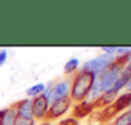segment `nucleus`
Here are the masks:
<instances>
[{"label":"nucleus","mask_w":131,"mask_h":125,"mask_svg":"<svg viewBox=\"0 0 131 125\" xmlns=\"http://www.w3.org/2000/svg\"><path fill=\"white\" fill-rule=\"evenodd\" d=\"M102 49H103V51H106L110 55H113L115 51H118V47H116V46H103Z\"/></svg>","instance_id":"obj_16"},{"label":"nucleus","mask_w":131,"mask_h":125,"mask_svg":"<svg viewBox=\"0 0 131 125\" xmlns=\"http://www.w3.org/2000/svg\"><path fill=\"white\" fill-rule=\"evenodd\" d=\"M115 56L113 55H110V54H104V55H101L93 60H89L84 64V70H88L93 74H97V73H102L104 72L110 65L111 63L113 61Z\"/></svg>","instance_id":"obj_3"},{"label":"nucleus","mask_w":131,"mask_h":125,"mask_svg":"<svg viewBox=\"0 0 131 125\" xmlns=\"http://www.w3.org/2000/svg\"><path fill=\"white\" fill-rule=\"evenodd\" d=\"M94 79H95V74L90 73V72H84L82 73L77 79H75V83L73 87V91H71V96L74 100H83L92 88V85L94 83Z\"/></svg>","instance_id":"obj_2"},{"label":"nucleus","mask_w":131,"mask_h":125,"mask_svg":"<svg viewBox=\"0 0 131 125\" xmlns=\"http://www.w3.org/2000/svg\"><path fill=\"white\" fill-rule=\"evenodd\" d=\"M43 89H45V84L38 83V84H36V85H33V87H31V88H28L27 89V94H29V96H37V94L42 93Z\"/></svg>","instance_id":"obj_12"},{"label":"nucleus","mask_w":131,"mask_h":125,"mask_svg":"<svg viewBox=\"0 0 131 125\" xmlns=\"http://www.w3.org/2000/svg\"><path fill=\"white\" fill-rule=\"evenodd\" d=\"M115 94H116V92L112 91V89L108 91L107 93H103V97L101 98V102H102V103H108V102H111V101L113 100Z\"/></svg>","instance_id":"obj_15"},{"label":"nucleus","mask_w":131,"mask_h":125,"mask_svg":"<svg viewBox=\"0 0 131 125\" xmlns=\"http://www.w3.org/2000/svg\"><path fill=\"white\" fill-rule=\"evenodd\" d=\"M68 93H69V85L65 83V82H61V83H59L52 91H51L50 100L53 102V101L65 98V97L68 96Z\"/></svg>","instance_id":"obj_6"},{"label":"nucleus","mask_w":131,"mask_h":125,"mask_svg":"<svg viewBox=\"0 0 131 125\" xmlns=\"http://www.w3.org/2000/svg\"><path fill=\"white\" fill-rule=\"evenodd\" d=\"M33 120L32 119H27V118H22V116H15L13 125H33Z\"/></svg>","instance_id":"obj_14"},{"label":"nucleus","mask_w":131,"mask_h":125,"mask_svg":"<svg viewBox=\"0 0 131 125\" xmlns=\"http://www.w3.org/2000/svg\"><path fill=\"white\" fill-rule=\"evenodd\" d=\"M127 89H129V91H131V79L129 81V83H127Z\"/></svg>","instance_id":"obj_18"},{"label":"nucleus","mask_w":131,"mask_h":125,"mask_svg":"<svg viewBox=\"0 0 131 125\" xmlns=\"http://www.w3.org/2000/svg\"><path fill=\"white\" fill-rule=\"evenodd\" d=\"M43 125H48V124H43Z\"/></svg>","instance_id":"obj_20"},{"label":"nucleus","mask_w":131,"mask_h":125,"mask_svg":"<svg viewBox=\"0 0 131 125\" xmlns=\"http://www.w3.org/2000/svg\"><path fill=\"white\" fill-rule=\"evenodd\" d=\"M115 125H131V110H129L127 112L122 114L117 120Z\"/></svg>","instance_id":"obj_11"},{"label":"nucleus","mask_w":131,"mask_h":125,"mask_svg":"<svg viewBox=\"0 0 131 125\" xmlns=\"http://www.w3.org/2000/svg\"><path fill=\"white\" fill-rule=\"evenodd\" d=\"M131 105V93L122 94L117 98L116 103H115V111H121L126 107H129Z\"/></svg>","instance_id":"obj_8"},{"label":"nucleus","mask_w":131,"mask_h":125,"mask_svg":"<svg viewBox=\"0 0 131 125\" xmlns=\"http://www.w3.org/2000/svg\"><path fill=\"white\" fill-rule=\"evenodd\" d=\"M127 73H130L131 74V63L129 64V66H127Z\"/></svg>","instance_id":"obj_19"},{"label":"nucleus","mask_w":131,"mask_h":125,"mask_svg":"<svg viewBox=\"0 0 131 125\" xmlns=\"http://www.w3.org/2000/svg\"><path fill=\"white\" fill-rule=\"evenodd\" d=\"M18 116L31 119V116H32V101L27 100L23 103H20V106L18 109Z\"/></svg>","instance_id":"obj_9"},{"label":"nucleus","mask_w":131,"mask_h":125,"mask_svg":"<svg viewBox=\"0 0 131 125\" xmlns=\"http://www.w3.org/2000/svg\"><path fill=\"white\" fill-rule=\"evenodd\" d=\"M70 106V100L69 98H61V100H57V101H53L52 102V106L50 109V116L51 118H57L60 115H62Z\"/></svg>","instance_id":"obj_5"},{"label":"nucleus","mask_w":131,"mask_h":125,"mask_svg":"<svg viewBox=\"0 0 131 125\" xmlns=\"http://www.w3.org/2000/svg\"><path fill=\"white\" fill-rule=\"evenodd\" d=\"M131 79V74L130 73H125V74H122L121 77H118V79L113 84V87H112V91H115V92H117V91H120L122 87H125V85H127L129 83V81Z\"/></svg>","instance_id":"obj_10"},{"label":"nucleus","mask_w":131,"mask_h":125,"mask_svg":"<svg viewBox=\"0 0 131 125\" xmlns=\"http://www.w3.org/2000/svg\"><path fill=\"white\" fill-rule=\"evenodd\" d=\"M6 57H8V54H6V51L5 50H1L0 51V66L6 61Z\"/></svg>","instance_id":"obj_17"},{"label":"nucleus","mask_w":131,"mask_h":125,"mask_svg":"<svg viewBox=\"0 0 131 125\" xmlns=\"http://www.w3.org/2000/svg\"><path fill=\"white\" fill-rule=\"evenodd\" d=\"M47 105H48V96L46 94H40L33 102H32V115L41 118L43 116V114L47 110Z\"/></svg>","instance_id":"obj_4"},{"label":"nucleus","mask_w":131,"mask_h":125,"mask_svg":"<svg viewBox=\"0 0 131 125\" xmlns=\"http://www.w3.org/2000/svg\"><path fill=\"white\" fill-rule=\"evenodd\" d=\"M120 73H121V69H120L118 65H113L108 70L103 72V74L101 75V78L97 82H94L93 85H92V88H90V91L88 93L89 98H92V100L93 98H97L99 93L111 91L112 87H113V84H115V82L118 79Z\"/></svg>","instance_id":"obj_1"},{"label":"nucleus","mask_w":131,"mask_h":125,"mask_svg":"<svg viewBox=\"0 0 131 125\" xmlns=\"http://www.w3.org/2000/svg\"><path fill=\"white\" fill-rule=\"evenodd\" d=\"M78 65H79V60L78 59H70L65 64L64 69H65V72H73V70H75L78 68Z\"/></svg>","instance_id":"obj_13"},{"label":"nucleus","mask_w":131,"mask_h":125,"mask_svg":"<svg viewBox=\"0 0 131 125\" xmlns=\"http://www.w3.org/2000/svg\"><path fill=\"white\" fill-rule=\"evenodd\" d=\"M17 114L14 110H4L0 111V125H13Z\"/></svg>","instance_id":"obj_7"}]
</instances>
